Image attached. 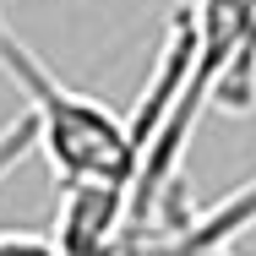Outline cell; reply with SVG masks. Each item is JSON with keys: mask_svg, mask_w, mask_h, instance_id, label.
Listing matches in <instances>:
<instances>
[{"mask_svg": "<svg viewBox=\"0 0 256 256\" xmlns=\"http://www.w3.org/2000/svg\"><path fill=\"white\" fill-rule=\"evenodd\" d=\"M0 76L22 93V120L33 126V142L44 148L60 186H109L136 191L142 148L131 136V120H120L109 104L66 88L38 54L16 38V28L0 16Z\"/></svg>", "mask_w": 256, "mask_h": 256, "instance_id": "6da1fadb", "label": "cell"}, {"mask_svg": "<svg viewBox=\"0 0 256 256\" xmlns=\"http://www.w3.org/2000/svg\"><path fill=\"white\" fill-rule=\"evenodd\" d=\"M0 256H54V240H38V234H0Z\"/></svg>", "mask_w": 256, "mask_h": 256, "instance_id": "7a4b0ae2", "label": "cell"}]
</instances>
